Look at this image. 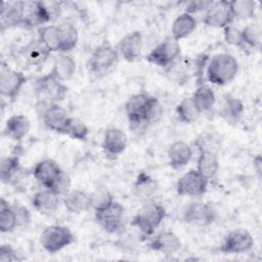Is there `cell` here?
<instances>
[{
    "instance_id": "5b68a950",
    "label": "cell",
    "mask_w": 262,
    "mask_h": 262,
    "mask_svg": "<svg viewBox=\"0 0 262 262\" xmlns=\"http://www.w3.org/2000/svg\"><path fill=\"white\" fill-rule=\"evenodd\" d=\"M181 48L179 42L172 37L164 39L157 44L145 56V59L160 68H170L179 58Z\"/></svg>"
},
{
    "instance_id": "ee69618b",
    "label": "cell",
    "mask_w": 262,
    "mask_h": 262,
    "mask_svg": "<svg viewBox=\"0 0 262 262\" xmlns=\"http://www.w3.org/2000/svg\"><path fill=\"white\" fill-rule=\"evenodd\" d=\"M20 260L14 248L9 244H2L0 247V262H13Z\"/></svg>"
},
{
    "instance_id": "6da1fadb",
    "label": "cell",
    "mask_w": 262,
    "mask_h": 262,
    "mask_svg": "<svg viewBox=\"0 0 262 262\" xmlns=\"http://www.w3.org/2000/svg\"><path fill=\"white\" fill-rule=\"evenodd\" d=\"M238 62L235 57L229 53H218L207 62L206 78L217 86H223L230 83L237 75Z\"/></svg>"
},
{
    "instance_id": "836d02e7",
    "label": "cell",
    "mask_w": 262,
    "mask_h": 262,
    "mask_svg": "<svg viewBox=\"0 0 262 262\" xmlns=\"http://www.w3.org/2000/svg\"><path fill=\"white\" fill-rule=\"evenodd\" d=\"M20 170L19 157L17 155L4 156L0 161V177L3 183H10Z\"/></svg>"
},
{
    "instance_id": "7bdbcfd3",
    "label": "cell",
    "mask_w": 262,
    "mask_h": 262,
    "mask_svg": "<svg viewBox=\"0 0 262 262\" xmlns=\"http://www.w3.org/2000/svg\"><path fill=\"white\" fill-rule=\"evenodd\" d=\"M223 36L224 40L227 44L239 47V48H245V43L243 40L242 36V31L237 28H235L232 25H229L223 29Z\"/></svg>"
},
{
    "instance_id": "44dd1931",
    "label": "cell",
    "mask_w": 262,
    "mask_h": 262,
    "mask_svg": "<svg viewBox=\"0 0 262 262\" xmlns=\"http://www.w3.org/2000/svg\"><path fill=\"white\" fill-rule=\"evenodd\" d=\"M127 147V136L118 128H108L105 130L102 139L103 150L111 156L121 155Z\"/></svg>"
},
{
    "instance_id": "7dc6e473",
    "label": "cell",
    "mask_w": 262,
    "mask_h": 262,
    "mask_svg": "<svg viewBox=\"0 0 262 262\" xmlns=\"http://www.w3.org/2000/svg\"><path fill=\"white\" fill-rule=\"evenodd\" d=\"M261 163H262L261 157H260V155H257V156L254 158L253 164H254V170L256 171V173H257L259 176L261 175Z\"/></svg>"
},
{
    "instance_id": "f35d334b",
    "label": "cell",
    "mask_w": 262,
    "mask_h": 262,
    "mask_svg": "<svg viewBox=\"0 0 262 262\" xmlns=\"http://www.w3.org/2000/svg\"><path fill=\"white\" fill-rule=\"evenodd\" d=\"M242 31L243 40L246 46L260 48L261 45V27L258 24H249Z\"/></svg>"
},
{
    "instance_id": "e0dca14e",
    "label": "cell",
    "mask_w": 262,
    "mask_h": 262,
    "mask_svg": "<svg viewBox=\"0 0 262 262\" xmlns=\"http://www.w3.org/2000/svg\"><path fill=\"white\" fill-rule=\"evenodd\" d=\"M61 170L62 169L55 161L51 159H44L35 165L33 169V176L39 184L45 188H49Z\"/></svg>"
},
{
    "instance_id": "d6986e66",
    "label": "cell",
    "mask_w": 262,
    "mask_h": 262,
    "mask_svg": "<svg viewBox=\"0 0 262 262\" xmlns=\"http://www.w3.org/2000/svg\"><path fill=\"white\" fill-rule=\"evenodd\" d=\"M148 247L164 255H173L180 250L181 241L175 232L166 230L154 236L149 241Z\"/></svg>"
},
{
    "instance_id": "8992f818",
    "label": "cell",
    "mask_w": 262,
    "mask_h": 262,
    "mask_svg": "<svg viewBox=\"0 0 262 262\" xmlns=\"http://www.w3.org/2000/svg\"><path fill=\"white\" fill-rule=\"evenodd\" d=\"M119 51L107 42L98 45L88 60V70L93 75L105 74L118 61Z\"/></svg>"
},
{
    "instance_id": "7402d4cb",
    "label": "cell",
    "mask_w": 262,
    "mask_h": 262,
    "mask_svg": "<svg viewBox=\"0 0 262 262\" xmlns=\"http://www.w3.org/2000/svg\"><path fill=\"white\" fill-rule=\"evenodd\" d=\"M31 129L30 120L24 115H13L5 123L4 134L14 141L24 139Z\"/></svg>"
},
{
    "instance_id": "7a4b0ae2",
    "label": "cell",
    "mask_w": 262,
    "mask_h": 262,
    "mask_svg": "<svg viewBox=\"0 0 262 262\" xmlns=\"http://www.w3.org/2000/svg\"><path fill=\"white\" fill-rule=\"evenodd\" d=\"M167 216L166 209L157 202L148 201L133 216L131 224L144 235H151Z\"/></svg>"
},
{
    "instance_id": "bcb514c9",
    "label": "cell",
    "mask_w": 262,
    "mask_h": 262,
    "mask_svg": "<svg viewBox=\"0 0 262 262\" xmlns=\"http://www.w3.org/2000/svg\"><path fill=\"white\" fill-rule=\"evenodd\" d=\"M12 206H13V209H14L15 214H16L18 226H24V225L26 226L31 220L30 211L25 206H21L19 204H15V205H12Z\"/></svg>"
},
{
    "instance_id": "30bf717a",
    "label": "cell",
    "mask_w": 262,
    "mask_h": 262,
    "mask_svg": "<svg viewBox=\"0 0 262 262\" xmlns=\"http://www.w3.org/2000/svg\"><path fill=\"white\" fill-rule=\"evenodd\" d=\"M209 180L201 175L196 169L184 173L177 181L176 191L183 196H201L208 188Z\"/></svg>"
},
{
    "instance_id": "4fadbf2b",
    "label": "cell",
    "mask_w": 262,
    "mask_h": 262,
    "mask_svg": "<svg viewBox=\"0 0 262 262\" xmlns=\"http://www.w3.org/2000/svg\"><path fill=\"white\" fill-rule=\"evenodd\" d=\"M36 89L41 95H43L40 99H45L51 102H57L58 100L63 99L68 91L63 82L55 78L51 73L37 79Z\"/></svg>"
},
{
    "instance_id": "484cf974",
    "label": "cell",
    "mask_w": 262,
    "mask_h": 262,
    "mask_svg": "<svg viewBox=\"0 0 262 262\" xmlns=\"http://www.w3.org/2000/svg\"><path fill=\"white\" fill-rule=\"evenodd\" d=\"M75 72L76 61L67 53H60L55 57L52 70L50 71V73L61 82L70 80L74 76Z\"/></svg>"
},
{
    "instance_id": "ffe728a7",
    "label": "cell",
    "mask_w": 262,
    "mask_h": 262,
    "mask_svg": "<svg viewBox=\"0 0 262 262\" xmlns=\"http://www.w3.org/2000/svg\"><path fill=\"white\" fill-rule=\"evenodd\" d=\"M50 53L39 39L30 41L21 50L25 62L32 67H42L48 59Z\"/></svg>"
},
{
    "instance_id": "2e32d148",
    "label": "cell",
    "mask_w": 262,
    "mask_h": 262,
    "mask_svg": "<svg viewBox=\"0 0 262 262\" xmlns=\"http://www.w3.org/2000/svg\"><path fill=\"white\" fill-rule=\"evenodd\" d=\"M143 38L140 31H133L124 36L118 46L119 54L127 61H135L141 54Z\"/></svg>"
},
{
    "instance_id": "83f0119b",
    "label": "cell",
    "mask_w": 262,
    "mask_h": 262,
    "mask_svg": "<svg viewBox=\"0 0 262 262\" xmlns=\"http://www.w3.org/2000/svg\"><path fill=\"white\" fill-rule=\"evenodd\" d=\"M244 112L245 106L241 99L231 95L224 96V101L220 110V116L227 123H237L243 117Z\"/></svg>"
},
{
    "instance_id": "4316f807",
    "label": "cell",
    "mask_w": 262,
    "mask_h": 262,
    "mask_svg": "<svg viewBox=\"0 0 262 262\" xmlns=\"http://www.w3.org/2000/svg\"><path fill=\"white\" fill-rule=\"evenodd\" d=\"M134 193L141 201L148 202L158 189L156 180L147 173L140 172L134 182Z\"/></svg>"
},
{
    "instance_id": "5bb4252c",
    "label": "cell",
    "mask_w": 262,
    "mask_h": 262,
    "mask_svg": "<svg viewBox=\"0 0 262 262\" xmlns=\"http://www.w3.org/2000/svg\"><path fill=\"white\" fill-rule=\"evenodd\" d=\"M151 96L146 93H136L131 95L125 103V112L132 128L143 124L144 115Z\"/></svg>"
},
{
    "instance_id": "cb8c5ba5",
    "label": "cell",
    "mask_w": 262,
    "mask_h": 262,
    "mask_svg": "<svg viewBox=\"0 0 262 262\" xmlns=\"http://www.w3.org/2000/svg\"><path fill=\"white\" fill-rule=\"evenodd\" d=\"M66 210L70 213H83L91 208L90 194L81 189H72L62 200Z\"/></svg>"
},
{
    "instance_id": "4dcf8cb0",
    "label": "cell",
    "mask_w": 262,
    "mask_h": 262,
    "mask_svg": "<svg viewBox=\"0 0 262 262\" xmlns=\"http://www.w3.org/2000/svg\"><path fill=\"white\" fill-rule=\"evenodd\" d=\"M38 39L50 51H60V33L58 26L45 25L38 29Z\"/></svg>"
},
{
    "instance_id": "1f68e13d",
    "label": "cell",
    "mask_w": 262,
    "mask_h": 262,
    "mask_svg": "<svg viewBox=\"0 0 262 262\" xmlns=\"http://www.w3.org/2000/svg\"><path fill=\"white\" fill-rule=\"evenodd\" d=\"M60 33V53H67L73 50L79 40L77 28L69 21H64L58 26Z\"/></svg>"
},
{
    "instance_id": "603a6c76",
    "label": "cell",
    "mask_w": 262,
    "mask_h": 262,
    "mask_svg": "<svg viewBox=\"0 0 262 262\" xmlns=\"http://www.w3.org/2000/svg\"><path fill=\"white\" fill-rule=\"evenodd\" d=\"M192 158L190 145L184 141L173 142L168 149V159L170 166L177 170L186 166Z\"/></svg>"
},
{
    "instance_id": "9c48e42d",
    "label": "cell",
    "mask_w": 262,
    "mask_h": 262,
    "mask_svg": "<svg viewBox=\"0 0 262 262\" xmlns=\"http://www.w3.org/2000/svg\"><path fill=\"white\" fill-rule=\"evenodd\" d=\"M254 246L252 234L243 228L230 230L223 238L220 251L224 254H243L249 252Z\"/></svg>"
},
{
    "instance_id": "f546056e",
    "label": "cell",
    "mask_w": 262,
    "mask_h": 262,
    "mask_svg": "<svg viewBox=\"0 0 262 262\" xmlns=\"http://www.w3.org/2000/svg\"><path fill=\"white\" fill-rule=\"evenodd\" d=\"M219 170V160L216 154L201 151L198 158L196 171L208 180L214 178Z\"/></svg>"
},
{
    "instance_id": "e575fe53",
    "label": "cell",
    "mask_w": 262,
    "mask_h": 262,
    "mask_svg": "<svg viewBox=\"0 0 262 262\" xmlns=\"http://www.w3.org/2000/svg\"><path fill=\"white\" fill-rule=\"evenodd\" d=\"M175 112L178 120L184 124H192L201 116V112L196 108L190 97L183 98L176 105Z\"/></svg>"
},
{
    "instance_id": "52a82bcc",
    "label": "cell",
    "mask_w": 262,
    "mask_h": 262,
    "mask_svg": "<svg viewBox=\"0 0 262 262\" xmlns=\"http://www.w3.org/2000/svg\"><path fill=\"white\" fill-rule=\"evenodd\" d=\"M125 209L117 201H113L105 207L95 210V220L99 226L110 233L118 232L124 223Z\"/></svg>"
},
{
    "instance_id": "8fae6325",
    "label": "cell",
    "mask_w": 262,
    "mask_h": 262,
    "mask_svg": "<svg viewBox=\"0 0 262 262\" xmlns=\"http://www.w3.org/2000/svg\"><path fill=\"white\" fill-rule=\"evenodd\" d=\"M182 219L185 223L191 225L208 226L215 221L216 212L208 203L194 202L184 209Z\"/></svg>"
},
{
    "instance_id": "ba28073f",
    "label": "cell",
    "mask_w": 262,
    "mask_h": 262,
    "mask_svg": "<svg viewBox=\"0 0 262 262\" xmlns=\"http://www.w3.org/2000/svg\"><path fill=\"white\" fill-rule=\"evenodd\" d=\"M28 81L27 76L19 71L2 66L0 72V93L8 99H15Z\"/></svg>"
},
{
    "instance_id": "d6a6232c",
    "label": "cell",
    "mask_w": 262,
    "mask_h": 262,
    "mask_svg": "<svg viewBox=\"0 0 262 262\" xmlns=\"http://www.w3.org/2000/svg\"><path fill=\"white\" fill-rule=\"evenodd\" d=\"M18 227L17 218L13 206L10 205L4 198L0 201V231L10 232Z\"/></svg>"
},
{
    "instance_id": "9a60e30c",
    "label": "cell",
    "mask_w": 262,
    "mask_h": 262,
    "mask_svg": "<svg viewBox=\"0 0 262 262\" xmlns=\"http://www.w3.org/2000/svg\"><path fill=\"white\" fill-rule=\"evenodd\" d=\"M26 2L13 1L3 2L0 11L1 30L23 26L25 17Z\"/></svg>"
},
{
    "instance_id": "74e56055",
    "label": "cell",
    "mask_w": 262,
    "mask_h": 262,
    "mask_svg": "<svg viewBox=\"0 0 262 262\" xmlns=\"http://www.w3.org/2000/svg\"><path fill=\"white\" fill-rule=\"evenodd\" d=\"M221 141L214 133L211 132H202L194 140V146L198 148L199 152L209 151L214 152L219 149Z\"/></svg>"
},
{
    "instance_id": "f1b7e54d",
    "label": "cell",
    "mask_w": 262,
    "mask_h": 262,
    "mask_svg": "<svg viewBox=\"0 0 262 262\" xmlns=\"http://www.w3.org/2000/svg\"><path fill=\"white\" fill-rule=\"evenodd\" d=\"M190 98L201 114L210 111L216 102L215 92L211 87L205 84L199 85Z\"/></svg>"
},
{
    "instance_id": "b9f144b4",
    "label": "cell",
    "mask_w": 262,
    "mask_h": 262,
    "mask_svg": "<svg viewBox=\"0 0 262 262\" xmlns=\"http://www.w3.org/2000/svg\"><path fill=\"white\" fill-rule=\"evenodd\" d=\"M163 106L157 97L151 96V99L146 108L143 124H152L158 122L163 115Z\"/></svg>"
},
{
    "instance_id": "7c38bea8",
    "label": "cell",
    "mask_w": 262,
    "mask_h": 262,
    "mask_svg": "<svg viewBox=\"0 0 262 262\" xmlns=\"http://www.w3.org/2000/svg\"><path fill=\"white\" fill-rule=\"evenodd\" d=\"M233 19L234 18L230 10L229 1L226 0L213 1L203 16V23L211 28L224 29L225 27L231 25Z\"/></svg>"
},
{
    "instance_id": "d4e9b609",
    "label": "cell",
    "mask_w": 262,
    "mask_h": 262,
    "mask_svg": "<svg viewBox=\"0 0 262 262\" xmlns=\"http://www.w3.org/2000/svg\"><path fill=\"white\" fill-rule=\"evenodd\" d=\"M196 28V19L192 14L187 12H183L179 14L174 21L172 23L171 27V37L176 40L180 41L186 37H188Z\"/></svg>"
},
{
    "instance_id": "3957f363",
    "label": "cell",
    "mask_w": 262,
    "mask_h": 262,
    "mask_svg": "<svg viewBox=\"0 0 262 262\" xmlns=\"http://www.w3.org/2000/svg\"><path fill=\"white\" fill-rule=\"evenodd\" d=\"M75 235L72 230L64 225L53 224L47 226L40 235V244L42 248L50 253L55 254L62 249L72 245Z\"/></svg>"
},
{
    "instance_id": "277c9868",
    "label": "cell",
    "mask_w": 262,
    "mask_h": 262,
    "mask_svg": "<svg viewBox=\"0 0 262 262\" xmlns=\"http://www.w3.org/2000/svg\"><path fill=\"white\" fill-rule=\"evenodd\" d=\"M36 112L49 130L56 133H63L70 116L62 106L57 104V102L39 99L36 103Z\"/></svg>"
},
{
    "instance_id": "60d3db41",
    "label": "cell",
    "mask_w": 262,
    "mask_h": 262,
    "mask_svg": "<svg viewBox=\"0 0 262 262\" xmlns=\"http://www.w3.org/2000/svg\"><path fill=\"white\" fill-rule=\"evenodd\" d=\"M90 201H91V208H93L95 211L105 207L106 205L111 204L115 200L113 198V194L106 188H96L90 194Z\"/></svg>"
},
{
    "instance_id": "f6af8a7d",
    "label": "cell",
    "mask_w": 262,
    "mask_h": 262,
    "mask_svg": "<svg viewBox=\"0 0 262 262\" xmlns=\"http://www.w3.org/2000/svg\"><path fill=\"white\" fill-rule=\"evenodd\" d=\"M213 3V1H206V0H193L186 3L185 11L189 14H193L200 11H206L210 5Z\"/></svg>"
},
{
    "instance_id": "ac0fdd59",
    "label": "cell",
    "mask_w": 262,
    "mask_h": 262,
    "mask_svg": "<svg viewBox=\"0 0 262 262\" xmlns=\"http://www.w3.org/2000/svg\"><path fill=\"white\" fill-rule=\"evenodd\" d=\"M59 205V196L49 188L43 187L34 193L32 198L33 208L41 215L50 216L54 214Z\"/></svg>"
},
{
    "instance_id": "8d00e7d4",
    "label": "cell",
    "mask_w": 262,
    "mask_h": 262,
    "mask_svg": "<svg viewBox=\"0 0 262 262\" xmlns=\"http://www.w3.org/2000/svg\"><path fill=\"white\" fill-rule=\"evenodd\" d=\"M62 134H66L76 140L85 141L88 138L89 129H88L87 125L82 120H80L78 118L70 117L66 124Z\"/></svg>"
},
{
    "instance_id": "ab89813d",
    "label": "cell",
    "mask_w": 262,
    "mask_h": 262,
    "mask_svg": "<svg viewBox=\"0 0 262 262\" xmlns=\"http://www.w3.org/2000/svg\"><path fill=\"white\" fill-rule=\"evenodd\" d=\"M71 188H72L71 177L63 170H61L57 178L49 187V189L52 190L54 193H56L58 196H64L67 193H69L72 190Z\"/></svg>"
},
{
    "instance_id": "d590c367",
    "label": "cell",
    "mask_w": 262,
    "mask_h": 262,
    "mask_svg": "<svg viewBox=\"0 0 262 262\" xmlns=\"http://www.w3.org/2000/svg\"><path fill=\"white\" fill-rule=\"evenodd\" d=\"M229 6L233 18L249 19L254 17L256 10V2L253 0L229 1Z\"/></svg>"
}]
</instances>
